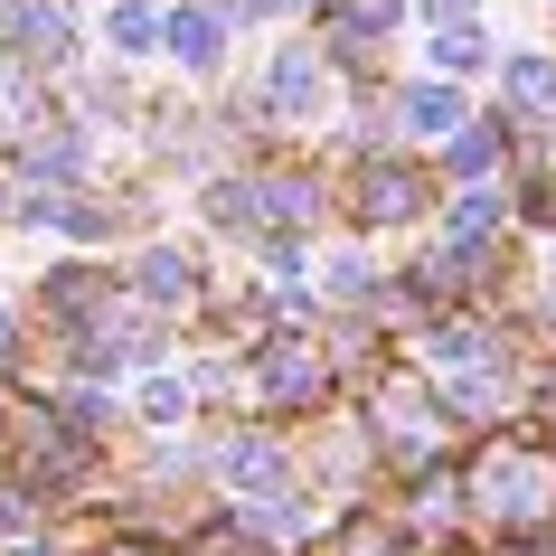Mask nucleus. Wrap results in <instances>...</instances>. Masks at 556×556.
I'll use <instances>...</instances> for the list:
<instances>
[{"instance_id":"nucleus-1","label":"nucleus","mask_w":556,"mask_h":556,"mask_svg":"<svg viewBox=\"0 0 556 556\" xmlns=\"http://www.w3.org/2000/svg\"><path fill=\"white\" fill-rule=\"evenodd\" d=\"M255 94H264V114H274V132H312V123H330L340 104H350L340 66L321 58V38H312V29L274 38V58L255 66Z\"/></svg>"},{"instance_id":"nucleus-2","label":"nucleus","mask_w":556,"mask_h":556,"mask_svg":"<svg viewBox=\"0 0 556 556\" xmlns=\"http://www.w3.org/2000/svg\"><path fill=\"white\" fill-rule=\"evenodd\" d=\"M94 29H86V0H0V58L66 86L76 66H86Z\"/></svg>"},{"instance_id":"nucleus-3","label":"nucleus","mask_w":556,"mask_h":556,"mask_svg":"<svg viewBox=\"0 0 556 556\" xmlns=\"http://www.w3.org/2000/svg\"><path fill=\"white\" fill-rule=\"evenodd\" d=\"M245 378H255V396L264 406H330V350L321 340H312V330H293V321H274V340H255V350H245Z\"/></svg>"},{"instance_id":"nucleus-4","label":"nucleus","mask_w":556,"mask_h":556,"mask_svg":"<svg viewBox=\"0 0 556 556\" xmlns=\"http://www.w3.org/2000/svg\"><path fill=\"white\" fill-rule=\"evenodd\" d=\"M415 217H434V161L425 151H358V227L387 236Z\"/></svg>"},{"instance_id":"nucleus-5","label":"nucleus","mask_w":556,"mask_h":556,"mask_svg":"<svg viewBox=\"0 0 556 556\" xmlns=\"http://www.w3.org/2000/svg\"><path fill=\"white\" fill-rule=\"evenodd\" d=\"M10 189H38V199H76V189H94V132L58 114L48 132L10 142Z\"/></svg>"},{"instance_id":"nucleus-6","label":"nucleus","mask_w":556,"mask_h":556,"mask_svg":"<svg viewBox=\"0 0 556 556\" xmlns=\"http://www.w3.org/2000/svg\"><path fill=\"white\" fill-rule=\"evenodd\" d=\"M161 66H170L179 86L217 94V86H227V66H236V29L207 10V0H170V20H161Z\"/></svg>"},{"instance_id":"nucleus-7","label":"nucleus","mask_w":556,"mask_h":556,"mask_svg":"<svg viewBox=\"0 0 556 556\" xmlns=\"http://www.w3.org/2000/svg\"><path fill=\"white\" fill-rule=\"evenodd\" d=\"M123 293L142 302L151 321L189 312V302L207 293V264H199V245H179V236H142V245H132V264H123Z\"/></svg>"},{"instance_id":"nucleus-8","label":"nucleus","mask_w":556,"mask_h":556,"mask_svg":"<svg viewBox=\"0 0 556 556\" xmlns=\"http://www.w3.org/2000/svg\"><path fill=\"white\" fill-rule=\"evenodd\" d=\"M207 471H217L227 491H245V500H283L293 491V453L264 434V425H227V434L207 443Z\"/></svg>"},{"instance_id":"nucleus-9","label":"nucleus","mask_w":556,"mask_h":556,"mask_svg":"<svg viewBox=\"0 0 556 556\" xmlns=\"http://www.w3.org/2000/svg\"><path fill=\"white\" fill-rule=\"evenodd\" d=\"M471 123V86H443V76H396V132H406V151L415 142H453Z\"/></svg>"},{"instance_id":"nucleus-10","label":"nucleus","mask_w":556,"mask_h":556,"mask_svg":"<svg viewBox=\"0 0 556 556\" xmlns=\"http://www.w3.org/2000/svg\"><path fill=\"white\" fill-rule=\"evenodd\" d=\"M161 20H170V0H104L94 10V48L114 66H161Z\"/></svg>"},{"instance_id":"nucleus-11","label":"nucleus","mask_w":556,"mask_h":556,"mask_svg":"<svg viewBox=\"0 0 556 556\" xmlns=\"http://www.w3.org/2000/svg\"><path fill=\"white\" fill-rule=\"evenodd\" d=\"M425 76H443V86H481V76H500L491 29H481V20H471V29H434V38H425Z\"/></svg>"},{"instance_id":"nucleus-12","label":"nucleus","mask_w":556,"mask_h":556,"mask_svg":"<svg viewBox=\"0 0 556 556\" xmlns=\"http://www.w3.org/2000/svg\"><path fill=\"white\" fill-rule=\"evenodd\" d=\"M189 406H199V387H189V378H170V368H151V378H142V415H151V425H179Z\"/></svg>"},{"instance_id":"nucleus-13","label":"nucleus","mask_w":556,"mask_h":556,"mask_svg":"<svg viewBox=\"0 0 556 556\" xmlns=\"http://www.w3.org/2000/svg\"><path fill=\"white\" fill-rule=\"evenodd\" d=\"M217 20H227L236 38H255V29H274V0H207Z\"/></svg>"},{"instance_id":"nucleus-14","label":"nucleus","mask_w":556,"mask_h":556,"mask_svg":"<svg viewBox=\"0 0 556 556\" xmlns=\"http://www.w3.org/2000/svg\"><path fill=\"white\" fill-rule=\"evenodd\" d=\"M415 20H425V29H471L481 0H415Z\"/></svg>"},{"instance_id":"nucleus-15","label":"nucleus","mask_w":556,"mask_h":556,"mask_svg":"<svg viewBox=\"0 0 556 556\" xmlns=\"http://www.w3.org/2000/svg\"><path fill=\"white\" fill-rule=\"evenodd\" d=\"M10 358H20V312L0 302V368H10Z\"/></svg>"}]
</instances>
